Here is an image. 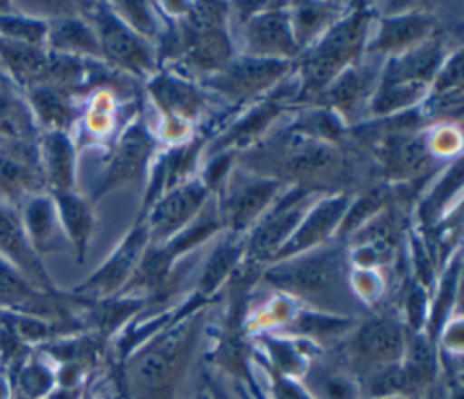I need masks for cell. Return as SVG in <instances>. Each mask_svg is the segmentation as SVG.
I'll return each mask as SVG.
<instances>
[{"mask_svg": "<svg viewBox=\"0 0 464 399\" xmlns=\"http://www.w3.org/2000/svg\"><path fill=\"white\" fill-rule=\"evenodd\" d=\"M368 24L370 15L364 9H357L328 27L317 45L303 56V94L321 92L357 58L364 45Z\"/></svg>", "mask_w": 464, "mask_h": 399, "instance_id": "cell-1", "label": "cell"}, {"mask_svg": "<svg viewBox=\"0 0 464 399\" xmlns=\"http://www.w3.org/2000/svg\"><path fill=\"white\" fill-rule=\"evenodd\" d=\"M196 337V321L158 339L136 361L134 384L140 399H170Z\"/></svg>", "mask_w": 464, "mask_h": 399, "instance_id": "cell-2", "label": "cell"}, {"mask_svg": "<svg viewBox=\"0 0 464 399\" xmlns=\"http://www.w3.org/2000/svg\"><path fill=\"white\" fill-rule=\"evenodd\" d=\"M266 279L288 292L306 297H330L343 283V259L337 248H323L266 272Z\"/></svg>", "mask_w": 464, "mask_h": 399, "instance_id": "cell-3", "label": "cell"}, {"mask_svg": "<svg viewBox=\"0 0 464 399\" xmlns=\"http://www.w3.org/2000/svg\"><path fill=\"white\" fill-rule=\"evenodd\" d=\"M290 67L288 60L239 56L214 73L207 85L230 100L245 102L281 80Z\"/></svg>", "mask_w": 464, "mask_h": 399, "instance_id": "cell-4", "label": "cell"}, {"mask_svg": "<svg viewBox=\"0 0 464 399\" xmlns=\"http://www.w3.org/2000/svg\"><path fill=\"white\" fill-rule=\"evenodd\" d=\"M243 33L248 56L286 60L299 53L292 33L290 11L283 7H261L254 15H248Z\"/></svg>", "mask_w": 464, "mask_h": 399, "instance_id": "cell-5", "label": "cell"}, {"mask_svg": "<svg viewBox=\"0 0 464 399\" xmlns=\"http://www.w3.org/2000/svg\"><path fill=\"white\" fill-rule=\"evenodd\" d=\"M440 62V42L435 38H426L420 44L402 51L395 58H390L379 85L424 92L426 85L435 76Z\"/></svg>", "mask_w": 464, "mask_h": 399, "instance_id": "cell-6", "label": "cell"}, {"mask_svg": "<svg viewBox=\"0 0 464 399\" xmlns=\"http://www.w3.org/2000/svg\"><path fill=\"white\" fill-rule=\"evenodd\" d=\"M277 189V180L234 174L218 210L221 221L230 225L234 230L245 229L263 212Z\"/></svg>", "mask_w": 464, "mask_h": 399, "instance_id": "cell-7", "label": "cell"}, {"mask_svg": "<svg viewBox=\"0 0 464 399\" xmlns=\"http://www.w3.org/2000/svg\"><path fill=\"white\" fill-rule=\"evenodd\" d=\"M308 196L306 189H295L292 194H286L272 212H268L259 225L254 229L248 250L257 258H274L283 243L295 230L303 216L306 214L304 200Z\"/></svg>", "mask_w": 464, "mask_h": 399, "instance_id": "cell-8", "label": "cell"}, {"mask_svg": "<svg viewBox=\"0 0 464 399\" xmlns=\"http://www.w3.org/2000/svg\"><path fill=\"white\" fill-rule=\"evenodd\" d=\"M100 51L116 65L132 73H150L154 62L145 44L120 18L109 11H100L96 16Z\"/></svg>", "mask_w": 464, "mask_h": 399, "instance_id": "cell-9", "label": "cell"}, {"mask_svg": "<svg viewBox=\"0 0 464 399\" xmlns=\"http://www.w3.org/2000/svg\"><path fill=\"white\" fill-rule=\"evenodd\" d=\"M208 196V189L205 183L192 181L174 187L169 194H165L149 216V225H145L149 238L163 239L172 232L179 230L185 223H188L205 203Z\"/></svg>", "mask_w": 464, "mask_h": 399, "instance_id": "cell-10", "label": "cell"}, {"mask_svg": "<svg viewBox=\"0 0 464 399\" xmlns=\"http://www.w3.org/2000/svg\"><path fill=\"white\" fill-rule=\"evenodd\" d=\"M348 209L346 196L326 198L317 203L308 214L303 216L295 230L283 243V247L276 252L274 258H285L290 254H297L301 250L312 248L317 243H323L330 232L341 223L344 210Z\"/></svg>", "mask_w": 464, "mask_h": 399, "instance_id": "cell-11", "label": "cell"}, {"mask_svg": "<svg viewBox=\"0 0 464 399\" xmlns=\"http://www.w3.org/2000/svg\"><path fill=\"white\" fill-rule=\"evenodd\" d=\"M152 149H154L152 136L140 123L130 127L127 134L121 138L112 156V161L107 169V174L96 196H100L102 192H105L114 185L140 180Z\"/></svg>", "mask_w": 464, "mask_h": 399, "instance_id": "cell-12", "label": "cell"}, {"mask_svg": "<svg viewBox=\"0 0 464 399\" xmlns=\"http://www.w3.org/2000/svg\"><path fill=\"white\" fill-rule=\"evenodd\" d=\"M375 62L359 63L346 67L339 73L321 92L323 102L330 107H337L346 114L357 111L364 100L370 96L375 80H377V65Z\"/></svg>", "mask_w": 464, "mask_h": 399, "instance_id": "cell-13", "label": "cell"}, {"mask_svg": "<svg viewBox=\"0 0 464 399\" xmlns=\"http://www.w3.org/2000/svg\"><path fill=\"white\" fill-rule=\"evenodd\" d=\"M433 18L422 13H408L381 20L377 36L370 42L372 53L406 51L426 40L433 29Z\"/></svg>", "mask_w": 464, "mask_h": 399, "instance_id": "cell-14", "label": "cell"}, {"mask_svg": "<svg viewBox=\"0 0 464 399\" xmlns=\"http://www.w3.org/2000/svg\"><path fill=\"white\" fill-rule=\"evenodd\" d=\"M353 352L359 361L377 365V368L390 366L402 352V336L392 321H372L361 326L353 339Z\"/></svg>", "mask_w": 464, "mask_h": 399, "instance_id": "cell-15", "label": "cell"}, {"mask_svg": "<svg viewBox=\"0 0 464 399\" xmlns=\"http://www.w3.org/2000/svg\"><path fill=\"white\" fill-rule=\"evenodd\" d=\"M343 161L337 149L324 141H303L285 160L283 170L288 178L301 181L326 180L341 170Z\"/></svg>", "mask_w": 464, "mask_h": 399, "instance_id": "cell-16", "label": "cell"}, {"mask_svg": "<svg viewBox=\"0 0 464 399\" xmlns=\"http://www.w3.org/2000/svg\"><path fill=\"white\" fill-rule=\"evenodd\" d=\"M149 89L169 122L181 123L194 120L203 107L201 92L181 78L161 74L149 85Z\"/></svg>", "mask_w": 464, "mask_h": 399, "instance_id": "cell-17", "label": "cell"}, {"mask_svg": "<svg viewBox=\"0 0 464 399\" xmlns=\"http://www.w3.org/2000/svg\"><path fill=\"white\" fill-rule=\"evenodd\" d=\"M149 239L147 229L145 227H136L127 239L123 241V245L120 247V250L111 258V261L96 274L89 279V283H85L82 287V290H96V292H111L114 290L118 285H121L125 281V277L129 276L132 265L136 263L140 252L143 250L145 243Z\"/></svg>", "mask_w": 464, "mask_h": 399, "instance_id": "cell-18", "label": "cell"}, {"mask_svg": "<svg viewBox=\"0 0 464 399\" xmlns=\"http://www.w3.org/2000/svg\"><path fill=\"white\" fill-rule=\"evenodd\" d=\"M430 160V149L420 138H390L384 147V163L393 176L422 172Z\"/></svg>", "mask_w": 464, "mask_h": 399, "instance_id": "cell-19", "label": "cell"}, {"mask_svg": "<svg viewBox=\"0 0 464 399\" xmlns=\"http://www.w3.org/2000/svg\"><path fill=\"white\" fill-rule=\"evenodd\" d=\"M339 7L334 4H299L294 13H290V24H292V33L301 47L303 44L310 42L314 36L323 33L334 18H337Z\"/></svg>", "mask_w": 464, "mask_h": 399, "instance_id": "cell-20", "label": "cell"}, {"mask_svg": "<svg viewBox=\"0 0 464 399\" xmlns=\"http://www.w3.org/2000/svg\"><path fill=\"white\" fill-rule=\"evenodd\" d=\"M0 250L5 252L11 259H14L20 267H24L34 277H44V272L38 267L36 258L33 256L27 241L22 234L18 221L5 210H0Z\"/></svg>", "mask_w": 464, "mask_h": 399, "instance_id": "cell-21", "label": "cell"}, {"mask_svg": "<svg viewBox=\"0 0 464 399\" xmlns=\"http://www.w3.org/2000/svg\"><path fill=\"white\" fill-rule=\"evenodd\" d=\"M58 205H60L65 229L78 250V256L82 258L85 254V245H87L91 223H92L89 207L80 198L69 192H58Z\"/></svg>", "mask_w": 464, "mask_h": 399, "instance_id": "cell-22", "label": "cell"}, {"mask_svg": "<svg viewBox=\"0 0 464 399\" xmlns=\"http://www.w3.org/2000/svg\"><path fill=\"white\" fill-rule=\"evenodd\" d=\"M283 109V105L276 100V102H265L261 105H257L256 109H252L239 123H236L225 138L219 140V143H216L214 149H223V147H230V145H239L248 141L250 138H254L259 131H263L268 122L272 118H276L279 114V111Z\"/></svg>", "mask_w": 464, "mask_h": 399, "instance_id": "cell-23", "label": "cell"}, {"mask_svg": "<svg viewBox=\"0 0 464 399\" xmlns=\"http://www.w3.org/2000/svg\"><path fill=\"white\" fill-rule=\"evenodd\" d=\"M45 160L53 183L60 192H67L72 183V149L63 134L56 132L45 140Z\"/></svg>", "mask_w": 464, "mask_h": 399, "instance_id": "cell-24", "label": "cell"}, {"mask_svg": "<svg viewBox=\"0 0 464 399\" xmlns=\"http://www.w3.org/2000/svg\"><path fill=\"white\" fill-rule=\"evenodd\" d=\"M0 51L5 58V62L9 63V67L20 78L31 80V78H38L45 73L47 62H45L44 54L33 45L9 40V42H0Z\"/></svg>", "mask_w": 464, "mask_h": 399, "instance_id": "cell-25", "label": "cell"}, {"mask_svg": "<svg viewBox=\"0 0 464 399\" xmlns=\"http://www.w3.org/2000/svg\"><path fill=\"white\" fill-rule=\"evenodd\" d=\"M53 44L63 51H82L89 54H100V44L94 33L80 20H62L53 29Z\"/></svg>", "mask_w": 464, "mask_h": 399, "instance_id": "cell-26", "label": "cell"}, {"mask_svg": "<svg viewBox=\"0 0 464 399\" xmlns=\"http://www.w3.org/2000/svg\"><path fill=\"white\" fill-rule=\"evenodd\" d=\"M27 227L34 243L40 248H53L58 247L56 238V223L51 201L45 198L34 200L27 209Z\"/></svg>", "mask_w": 464, "mask_h": 399, "instance_id": "cell-27", "label": "cell"}, {"mask_svg": "<svg viewBox=\"0 0 464 399\" xmlns=\"http://www.w3.org/2000/svg\"><path fill=\"white\" fill-rule=\"evenodd\" d=\"M33 100L44 122L53 123L54 127H65L72 120V109L62 91L42 87L34 91Z\"/></svg>", "mask_w": 464, "mask_h": 399, "instance_id": "cell-28", "label": "cell"}, {"mask_svg": "<svg viewBox=\"0 0 464 399\" xmlns=\"http://www.w3.org/2000/svg\"><path fill=\"white\" fill-rule=\"evenodd\" d=\"M36 185V176L31 165L20 156H0V190L18 194Z\"/></svg>", "mask_w": 464, "mask_h": 399, "instance_id": "cell-29", "label": "cell"}, {"mask_svg": "<svg viewBox=\"0 0 464 399\" xmlns=\"http://www.w3.org/2000/svg\"><path fill=\"white\" fill-rule=\"evenodd\" d=\"M239 256V247L225 243L221 247H218L214 250V254L210 256V259L207 261L205 272L201 276V290L208 292L212 290L221 279L223 276L228 272V268L236 263Z\"/></svg>", "mask_w": 464, "mask_h": 399, "instance_id": "cell-30", "label": "cell"}, {"mask_svg": "<svg viewBox=\"0 0 464 399\" xmlns=\"http://www.w3.org/2000/svg\"><path fill=\"white\" fill-rule=\"evenodd\" d=\"M116 11L123 18L121 22L130 29L138 31L141 36H154L158 31L156 20L150 15L147 4L143 2H120L116 5Z\"/></svg>", "mask_w": 464, "mask_h": 399, "instance_id": "cell-31", "label": "cell"}, {"mask_svg": "<svg viewBox=\"0 0 464 399\" xmlns=\"http://www.w3.org/2000/svg\"><path fill=\"white\" fill-rule=\"evenodd\" d=\"M31 131L25 111L9 98H0V132L4 136L24 138Z\"/></svg>", "mask_w": 464, "mask_h": 399, "instance_id": "cell-32", "label": "cell"}, {"mask_svg": "<svg viewBox=\"0 0 464 399\" xmlns=\"http://www.w3.org/2000/svg\"><path fill=\"white\" fill-rule=\"evenodd\" d=\"M0 29L5 36H11V42H20V44H27V45L40 42V38L45 33L44 24L31 22V20H20V18L0 20Z\"/></svg>", "mask_w": 464, "mask_h": 399, "instance_id": "cell-33", "label": "cell"}, {"mask_svg": "<svg viewBox=\"0 0 464 399\" xmlns=\"http://www.w3.org/2000/svg\"><path fill=\"white\" fill-rule=\"evenodd\" d=\"M382 198H384V194L377 189L366 192L359 201H355L352 205L346 218L341 219L343 221V223H339L341 232H348V230L355 229L359 223H362L370 214L375 212V209H379L382 205Z\"/></svg>", "mask_w": 464, "mask_h": 399, "instance_id": "cell-34", "label": "cell"}, {"mask_svg": "<svg viewBox=\"0 0 464 399\" xmlns=\"http://www.w3.org/2000/svg\"><path fill=\"white\" fill-rule=\"evenodd\" d=\"M33 299H34V296L31 294L29 287L20 277H16L13 272L0 267V303L24 305Z\"/></svg>", "mask_w": 464, "mask_h": 399, "instance_id": "cell-35", "label": "cell"}, {"mask_svg": "<svg viewBox=\"0 0 464 399\" xmlns=\"http://www.w3.org/2000/svg\"><path fill=\"white\" fill-rule=\"evenodd\" d=\"M319 392L323 399H355L353 383L334 372H323L319 375Z\"/></svg>", "mask_w": 464, "mask_h": 399, "instance_id": "cell-36", "label": "cell"}, {"mask_svg": "<svg viewBox=\"0 0 464 399\" xmlns=\"http://www.w3.org/2000/svg\"><path fill=\"white\" fill-rule=\"evenodd\" d=\"M268 346H270L274 363H277L281 370H285V372H297L301 368L303 359H301L299 352L290 343L270 341Z\"/></svg>", "mask_w": 464, "mask_h": 399, "instance_id": "cell-37", "label": "cell"}, {"mask_svg": "<svg viewBox=\"0 0 464 399\" xmlns=\"http://www.w3.org/2000/svg\"><path fill=\"white\" fill-rule=\"evenodd\" d=\"M274 392H276V399H310L297 384L286 379H277Z\"/></svg>", "mask_w": 464, "mask_h": 399, "instance_id": "cell-38", "label": "cell"}, {"mask_svg": "<svg viewBox=\"0 0 464 399\" xmlns=\"http://www.w3.org/2000/svg\"><path fill=\"white\" fill-rule=\"evenodd\" d=\"M194 399H208V395H205L203 392H199V394H196V395H194Z\"/></svg>", "mask_w": 464, "mask_h": 399, "instance_id": "cell-39", "label": "cell"}]
</instances>
